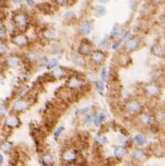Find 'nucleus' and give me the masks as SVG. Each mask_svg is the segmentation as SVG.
<instances>
[{"instance_id": "obj_1", "label": "nucleus", "mask_w": 165, "mask_h": 166, "mask_svg": "<svg viewBox=\"0 0 165 166\" xmlns=\"http://www.w3.org/2000/svg\"><path fill=\"white\" fill-rule=\"evenodd\" d=\"M13 22L17 28L20 30H24L29 26V18L28 16L24 12H18L14 15Z\"/></svg>"}, {"instance_id": "obj_2", "label": "nucleus", "mask_w": 165, "mask_h": 166, "mask_svg": "<svg viewBox=\"0 0 165 166\" xmlns=\"http://www.w3.org/2000/svg\"><path fill=\"white\" fill-rule=\"evenodd\" d=\"M144 92L149 97L157 98L160 94V88L157 83L150 82L144 86Z\"/></svg>"}, {"instance_id": "obj_3", "label": "nucleus", "mask_w": 165, "mask_h": 166, "mask_svg": "<svg viewBox=\"0 0 165 166\" xmlns=\"http://www.w3.org/2000/svg\"><path fill=\"white\" fill-rule=\"evenodd\" d=\"M142 109V105L138 101L135 100H131L128 103H126L125 105V110L127 113H129L131 115L137 114L139 113Z\"/></svg>"}, {"instance_id": "obj_4", "label": "nucleus", "mask_w": 165, "mask_h": 166, "mask_svg": "<svg viewBox=\"0 0 165 166\" xmlns=\"http://www.w3.org/2000/svg\"><path fill=\"white\" fill-rule=\"evenodd\" d=\"M30 107V103L27 101V99H18L15 103L13 104V110L15 112H24L27 110Z\"/></svg>"}, {"instance_id": "obj_5", "label": "nucleus", "mask_w": 165, "mask_h": 166, "mask_svg": "<svg viewBox=\"0 0 165 166\" xmlns=\"http://www.w3.org/2000/svg\"><path fill=\"white\" fill-rule=\"evenodd\" d=\"M139 46H140L139 38H137V37H131L130 38L129 37L124 45V49L126 50V51L131 52L137 50V49L139 48Z\"/></svg>"}, {"instance_id": "obj_6", "label": "nucleus", "mask_w": 165, "mask_h": 166, "mask_svg": "<svg viewBox=\"0 0 165 166\" xmlns=\"http://www.w3.org/2000/svg\"><path fill=\"white\" fill-rule=\"evenodd\" d=\"M106 55L104 51L97 50V51H94L92 52L91 61L93 63H95V65H102L104 62V60H106Z\"/></svg>"}, {"instance_id": "obj_7", "label": "nucleus", "mask_w": 165, "mask_h": 166, "mask_svg": "<svg viewBox=\"0 0 165 166\" xmlns=\"http://www.w3.org/2000/svg\"><path fill=\"white\" fill-rule=\"evenodd\" d=\"M78 52H79L81 55H84V56L91 55L92 52V44L90 43L88 40H83L81 42L79 48H78Z\"/></svg>"}, {"instance_id": "obj_8", "label": "nucleus", "mask_w": 165, "mask_h": 166, "mask_svg": "<svg viewBox=\"0 0 165 166\" xmlns=\"http://www.w3.org/2000/svg\"><path fill=\"white\" fill-rule=\"evenodd\" d=\"M12 43L18 47H24L28 44V38L24 34H19L12 37Z\"/></svg>"}, {"instance_id": "obj_9", "label": "nucleus", "mask_w": 165, "mask_h": 166, "mask_svg": "<svg viewBox=\"0 0 165 166\" xmlns=\"http://www.w3.org/2000/svg\"><path fill=\"white\" fill-rule=\"evenodd\" d=\"M138 119H139V121L143 124V125H151L153 121H154L155 118L151 114H149L148 112H144L139 115Z\"/></svg>"}, {"instance_id": "obj_10", "label": "nucleus", "mask_w": 165, "mask_h": 166, "mask_svg": "<svg viewBox=\"0 0 165 166\" xmlns=\"http://www.w3.org/2000/svg\"><path fill=\"white\" fill-rule=\"evenodd\" d=\"M6 125L9 128H17L20 125V119L15 115H9L6 119Z\"/></svg>"}, {"instance_id": "obj_11", "label": "nucleus", "mask_w": 165, "mask_h": 166, "mask_svg": "<svg viewBox=\"0 0 165 166\" xmlns=\"http://www.w3.org/2000/svg\"><path fill=\"white\" fill-rule=\"evenodd\" d=\"M63 159L67 163H73L74 161L77 160V153L74 150L67 149L63 153Z\"/></svg>"}, {"instance_id": "obj_12", "label": "nucleus", "mask_w": 165, "mask_h": 166, "mask_svg": "<svg viewBox=\"0 0 165 166\" xmlns=\"http://www.w3.org/2000/svg\"><path fill=\"white\" fill-rule=\"evenodd\" d=\"M82 85V81L78 78L77 77H72L70 78V80L67 81L66 86L68 87L69 89H78Z\"/></svg>"}, {"instance_id": "obj_13", "label": "nucleus", "mask_w": 165, "mask_h": 166, "mask_svg": "<svg viewBox=\"0 0 165 166\" xmlns=\"http://www.w3.org/2000/svg\"><path fill=\"white\" fill-rule=\"evenodd\" d=\"M78 31H79V33L82 34V35H85V36L89 35L92 31V24L88 21L83 22L82 24H80L79 27H78Z\"/></svg>"}, {"instance_id": "obj_14", "label": "nucleus", "mask_w": 165, "mask_h": 166, "mask_svg": "<svg viewBox=\"0 0 165 166\" xmlns=\"http://www.w3.org/2000/svg\"><path fill=\"white\" fill-rule=\"evenodd\" d=\"M6 63H7V66H9V67H17V66H19V65H20L21 60L18 56L11 55V56H9V57L6 59Z\"/></svg>"}, {"instance_id": "obj_15", "label": "nucleus", "mask_w": 165, "mask_h": 166, "mask_svg": "<svg viewBox=\"0 0 165 166\" xmlns=\"http://www.w3.org/2000/svg\"><path fill=\"white\" fill-rule=\"evenodd\" d=\"M65 70L63 68V67H56L53 69V71L51 72L52 77H53L55 80H59V78H62L63 77L65 76Z\"/></svg>"}, {"instance_id": "obj_16", "label": "nucleus", "mask_w": 165, "mask_h": 166, "mask_svg": "<svg viewBox=\"0 0 165 166\" xmlns=\"http://www.w3.org/2000/svg\"><path fill=\"white\" fill-rule=\"evenodd\" d=\"M104 118H106V115H104V112L97 113V114L94 116V118H93V123H94L95 125L98 126V125H100V124L104 121Z\"/></svg>"}, {"instance_id": "obj_17", "label": "nucleus", "mask_w": 165, "mask_h": 166, "mask_svg": "<svg viewBox=\"0 0 165 166\" xmlns=\"http://www.w3.org/2000/svg\"><path fill=\"white\" fill-rule=\"evenodd\" d=\"M126 149L123 148V146H117V148H115L114 149V155L119 158V159H121V158L124 157L126 155Z\"/></svg>"}, {"instance_id": "obj_18", "label": "nucleus", "mask_w": 165, "mask_h": 166, "mask_svg": "<svg viewBox=\"0 0 165 166\" xmlns=\"http://www.w3.org/2000/svg\"><path fill=\"white\" fill-rule=\"evenodd\" d=\"M133 156L134 159L139 161H143L145 160V154L143 150H141V149H136L135 151L133 152Z\"/></svg>"}, {"instance_id": "obj_19", "label": "nucleus", "mask_w": 165, "mask_h": 166, "mask_svg": "<svg viewBox=\"0 0 165 166\" xmlns=\"http://www.w3.org/2000/svg\"><path fill=\"white\" fill-rule=\"evenodd\" d=\"M164 48L160 45H157V46H154V48L152 49V52L157 56H162L164 55Z\"/></svg>"}, {"instance_id": "obj_20", "label": "nucleus", "mask_w": 165, "mask_h": 166, "mask_svg": "<svg viewBox=\"0 0 165 166\" xmlns=\"http://www.w3.org/2000/svg\"><path fill=\"white\" fill-rule=\"evenodd\" d=\"M134 142L136 143V145L138 146H143L145 142H147V139L142 134H136L134 136Z\"/></svg>"}, {"instance_id": "obj_21", "label": "nucleus", "mask_w": 165, "mask_h": 166, "mask_svg": "<svg viewBox=\"0 0 165 166\" xmlns=\"http://www.w3.org/2000/svg\"><path fill=\"white\" fill-rule=\"evenodd\" d=\"M95 88H96V90L100 94H103L104 92V84L103 80H97L95 82Z\"/></svg>"}, {"instance_id": "obj_22", "label": "nucleus", "mask_w": 165, "mask_h": 166, "mask_svg": "<svg viewBox=\"0 0 165 166\" xmlns=\"http://www.w3.org/2000/svg\"><path fill=\"white\" fill-rule=\"evenodd\" d=\"M58 65V61L56 59H51L50 61H48V63H47V69H54L56 66Z\"/></svg>"}, {"instance_id": "obj_23", "label": "nucleus", "mask_w": 165, "mask_h": 166, "mask_svg": "<svg viewBox=\"0 0 165 166\" xmlns=\"http://www.w3.org/2000/svg\"><path fill=\"white\" fill-rule=\"evenodd\" d=\"M119 33H121V29H119V25H116V26H114L113 30H112L111 33H110V37H112V38H114V37H117L119 36Z\"/></svg>"}, {"instance_id": "obj_24", "label": "nucleus", "mask_w": 165, "mask_h": 166, "mask_svg": "<svg viewBox=\"0 0 165 166\" xmlns=\"http://www.w3.org/2000/svg\"><path fill=\"white\" fill-rule=\"evenodd\" d=\"M155 119H157L158 121H164L165 120V112L159 111L155 116Z\"/></svg>"}, {"instance_id": "obj_25", "label": "nucleus", "mask_w": 165, "mask_h": 166, "mask_svg": "<svg viewBox=\"0 0 165 166\" xmlns=\"http://www.w3.org/2000/svg\"><path fill=\"white\" fill-rule=\"evenodd\" d=\"M1 148H2V150H4L5 152H9L11 150V148H12V146H11V144L9 142H4Z\"/></svg>"}, {"instance_id": "obj_26", "label": "nucleus", "mask_w": 165, "mask_h": 166, "mask_svg": "<svg viewBox=\"0 0 165 166\" xmlns=\"http://www.w3.org/2000/svg\"><path fill=\"white\" fill-rule=\"evenodd\" d=\"M95 141H96V143H99V144H104V143L106 142V137L104 136V135L98 134V135H96Z\"/></svg>"}, {"instance_id": "obj_27", "label": "nucleus", "mask_w": 165, "mask_h": 166, "mask_svg": "<svg viewBox=\"0 0 165 166\" xmlns=\"http://www.w3.org/2000/svg\"><path fill=\"white\" fill-rule=\"evenodd\" d=\"M42 161L45 164H48V165L53 163V159H52V157L51 155H45L42 158Z\"/></svg>"}, {"instance_id": "obj_28", "label": "nucleus", "mask_w": 165, "mask_h": 166, "mask_svg": "<svg viewBox=\"0 0 165 166\" xmlns=\"http://www.w3.org/2000/svg\"><path fill=\"white\" fill-rule=\"evenodd\" d=\"M100 76H101V80L103 81L107 80V70L106 67H103L102 68V70H101V72H100Z\"/></svg>"}, {"instance_id": "obj_29", "label": "nucleus", "mask_w": 165, "mask_h": 166, "mask_svg": "<svg viewBox=\"0 0 165 166\" xmlns=\"http://www.w3.org/2000/svg\"><path fill=\"white\" fill-rule=\"evenodd\" d=\"M63 131V127H60L59 129L56 130L55 133H54V139H57L60 136V134H61V133Z\"/></svg>"}, {"instance_id": "obj_30", "label": "nucleus", "mask_w": 165, "mask_h": 166, "mask_svg": "<svg viewBox=\"0 0 165 166\" xmlns=\"http://www.w3.org/2000/svg\"><path fill=\"white\" fill-rule=\"evenodd\" d=\"M96 12L98 14H100V15H104V12H106V9H104L103 7H96Z\"/></svg>"}, {"instance_id": "obj_31", "label": "nucleus", "mask_w": 165, "mask_h": 166, "mask_svg": "<svg viewBox=\"0 0 165 166\" xmlns=\"http://www.w3.org/2000/svg\"><path fill=\"white\" fill-rule=\"evenodd\" d=\"M55 3L59 4V5H66L68 3L69 0H53Z\"/></svg>"}, {"instance_id": "obj_32", "label": "nucleus", "mask_w": 165, "mask_h": 166, "mask_svg": "<svg viewBox=\"0 0 165 166\" xmlns=\"http://www.w3.org/2000/svg\"><path fill=\"white\" fill-rule=\"evenodd\" d=\"M7 46L2 42V43H1V50H0V52H1V54H5V53H6V51H7Z\"/></svg>"}, {"instance_id": "obj_33", "label": "nucleus", "mask_w": 165, "mask_h": 166, "mask_svg": "<svg viewBox=\"0 0 165 166\" xmlns=\"http://www.w3.org/2000/svg\"><path fill=\"white\" fill-rule=\"evenodd\" d=\"M0 36H1V39H4L6 36V29L3 25H1V34H0Z\"/></svg>"}, {"instance_id": "obj_34", "label": "nucleus", "mask_w": 165, "mask_h": 166, "mask_svg": "<svg viewBox=\"0 0 165 166\" xmlns=\"http://www.w3.org/2000/svg\"><path fill=\"white\" fill-rule=\"evenodd\" d=\"M10 2L13 4L14 6H21L22 5V0H10Z\"/></svg>"}, {"instance_id": "obj_35", "label": "nucleus", "mask_w": 165, "mask_h": 166, "mask_svg": "<svg viewBox=\"0 0 165 166\" xmlns=\"http://www.w3.org/2000/svg\"><path fill=\"white\" fill-rule=\"evenodd\" d=\"M107 43H108L107 39H103L102 41H101V43H100L99 45H101V47H102V48H104V47H106V45H107Z\"/></svg>"}, {"instance_id": "obj_36", "label": "nucleus", "mask_w": 165, "mask_h": 166, "mask_svg": "<svg viewBox=\"0 0 165 166\" xmlns=\"http://www.w3.org/2000/svg\"><path fill=\"white\" fill-rule=\"evenodd\" d=\"M150 1L153 4H160V3H162L164 0H150Z\"/></svg>"}, {"instance_id": "obj_37", "label": "nucleus", "mask_w": 165, "mask_h": 166, "mask_svg": "<svg viewBox=\"0 0 165 166\" xmlns=\"http://www.w3.org/2000/svg\"><path fill=\"white\" fill-rule=\"evenodd\" d=\"M5 111H6V109H5V105H1V115H4V114H5Z\"/></svg>"}, {"instance_id": "obj_38", "label": "nucleus", "mask_w": 165, "mask_h": 166, "mask_svg": "<svg viewBox=\"0 0 165 166\" xmlns=\"http://www.w3.org/2000/svg\"><path fill=\"white\" fill-rule=\"evenodd\" d=\"M25 2L27 3L29 6H32V5H34V0H25Z\"/></svg>"}, {"instance_id": "obj_39", "label": "nucleus", "mask_w": 165, "mask_h": 166, "mask_svg": "<svg viewBox=\"0 0 165 166\" xmlns=\"http://www.w3.org/2000/svg\"><path fill=\"white\" fill-rule=\"evenodd\" d=\"M3 163V156L1 155V164Z\"/></svg>"}, {"instance_id": "obj_40", "label": "nucleus", "mask_w": 165, "mask_h": 166, "mask_svg": "<svg viewBox=\"0 0 165 166\" xmlns=\"http://www.w3.org/2000/svg\"><path fill=\"white\" fill-rule=\"evenodd\" d=\"M136 1H138V0H136Z\"/></svg>"}]
</instances>
